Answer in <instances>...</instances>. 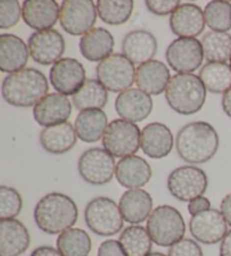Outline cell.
Segmentation results:
<instances>
[{
  "mask_svg": "<svg viewBox=\"0 0 231 256\" xmlns=\"http://www.w3.org/2000/svg\"><path fill=\"white\" fill-rule=\"evenodd\" d=\"M230 67H231V59H230Z\"/></svg>",
  "mask_w": 231,
  "mask_h": 256,
  "instance_id": "48",
  "label": "cell"
},
{
  "mask_svg": "<svg viewBox=\"0 0 231 256\" xmlns=\"http://www.w3.org/2000/svg\"><path fill=\"white\" fill-rule=\"evenodd\" d=\"M103 146L113 157L132 156L141 147L139 126L123 118L113 120L104 134Z\"/></svg>",
  "mask_w": 231,
  "mask_h": 256,
  "instance_id": "8",
  "label": "cell"
},
{
  "mask_svg": "<svg viewBox=\"0 0 231 256\" xmlns=\"http://www.w3.org/2000/svg\"><path fill=\"white\" fill-rule=\"evenodd\" d=\"M97 15L106 24L122 25L126 23L133 10L132 0H98L96 4Z\"/></svg>",
  "mask_w": 231,
  "mask_h": 256,
  "instance_id": "35",
  "label": "cell"
},
{
  "mask_svg": "<svg viewBox=\"0 0 231 256\" xmlns=\"http://www.w3.org/2000/svg\"><path fill=\"white\" fill-rule=\"evenodd\" d=\"M30 58L26 43L14 34L0 35V69L2 72L14 74L24 69Z\"/></svg>",
  "mask_w": 231,
  "mask_h": 256,
  "instance_id": "26",
  "label": "cell"
},
{
  "mask_svg": "<svg viewBox=\"0 0 231 256\" xmlns=\"http://www.w3.org/2000/svg\"><path fill=\"white\" fill-rule=\"evenodd\" d=\"M220 256H231V230L228 232L221 242Z\"/></svg>",
  "mask_w": 231,
  "mask_h": 256,
  "instance_id": "45",
  "label": "cell"
},
{
  "mask_svg": "<svg viewBox=\"0 0 231 256\" xmlns=\"http://www.w3.org/2000/svg\"><path fill=\"white\" fill-rule=\"evenodd\" d=\"M200 79L208 92L221 94L231 88V67L222 62H208L200 72Z\"/></svg>",
  "mask_w": 231,
  "mask_h": 256,
  "instance_id": "34",
  "label": "cell"
},
{
  "mask_svg": "<svg viewBox=\"0 0 231 256\" xmlns=\"http://www.w3.org/2000/svg\"><path fill=\"white\" fill-rule=\"evenodd\" d=\"M23 208L20 192L14 188L0 186V219H15Z\"/></svg>",
  "mask_w": 231,
  "mask_h": 256,
  "instance_id": "37",
  "label": "cell"
},
{
  "mask_svg": "<svg viewBox=\"0 0 231 256\" xmlns=\"http://www.w3.org/2000/svg\"><path fill=\"white\" fill-rule=\"evenodd\" d=\"M148 256H166V255L162 253H159V252H154V253H150Z\"/></svg>",
  "mask_w": 231,
  "mask_h": 256,
  "instance_id": "47",
  "label": "cell"
},
{
  "mask_svg": "<svg viewBox=\"0 0 231 256\" xmlns=\"http://www.w3.org/2000/svg\"><path fill=\"white\" fill-rule=\"evenodd\" d=\"M48 79L35 68H24L10 74L2 80V94L8 104L16 108L35 106L46 96Z\"/></svg>",
  "mask_w": 231,
  "mask_h": 256,
  "instance_id": "2",
  "label": "cell"
},
{
  "mask_svg": "<svg viewBox=\"0 0 231 256\" xmlns=\"http://www.w3.org/2000/svg\"><path fill=\"white\" fill-rule=\"evenodd\" d=\"M22 17L38 32L51 30L60 18V8L54 0H26L22 6Z\"/></svg>",
  "mask_w": 231,
  "mask_h": 256,
  "instance_id": "20",
  "label": "cell"
},
{
  "mask_svg": "<svg viewBox=\"0 0 231 256\" xmlns=\"http://www.w3.org/2000/svg\"><path fill=\"white\" fill-rule=\"evenodd\" d=\"M211 206V202L210 200L206 196H198L196 198H194L190 202H188V210L190 214L192 216H196L201 212H204V211H206Z\"/></svg>",
  "mask_w": 231,
  "mask_h": 256,
  "instance_id": "42",
  "label": "cell"
},
{
  "mask_svg": "<svg viewBox=\"0 0 231 256\" xmlns=\"http://www.w3.org/2000/svg\"><path fill=\"white\" fill-rule=\"evenodd\" d=\"M221 105H222V108H224V113L229 118H231V88L229 90H226L224 94V96H222Z\"/></svg>",
  "mask_w": 231,
  "mask_h": 256,
  "instance_id": "46",
  "label": "cell"
},
{
  "mask_svg": "<svg viewBox=\"0 0 231 256\" xmlns=\"http://www.w3.org/2000/svg\"><path fill=\"white\" fill-rule=\"evenodd\" d=\"M152 176L149 162L140 156H128L120 160L115 168V178L120 185L128 190L144 186Z\"/></svg>",
  "mask_w": 231,
  "mask_h": 256,
  "instance_id": "21",
  "label": "cell"
},
{
  "mask_svg": "<svg viewBox=\"0 0 231 256\" xmlns=\"http://www.w3.org/2000/svg\"><path fill=\"white\" fill-rule=\"evenodd\" d=\"M124 222L131 224H139L148 220L152 212V198L141 188L128 190L124 192L118 202Z\"/></svg>",
  "mask_w": 231,
  "mask_h": 256,
  "instance_id": "25",
  "label": "cell"
},
{
  "mask_svg": "<svg viewBox=\"0 0 231 256\" xmlns=\"http://www.w3.org/2000/svg\"><path fill=\"white\" fill-rule=\"evenodd\" d=\"M146 230L154 244L170 247L183 240L186 227L183 216L176 208L159 206L146 220Z\"/></svg>",
  "mask_w": 231,
  "mask_h": 256,
  "instance_id": "5",
  "label": "cell"
},
{
  "mask_svg": "<svg viewBox=\"0 0 231 256\" xmlns=\"http://www.w3.org/2000/svg\"><path fill=\"white\" fill-rule=\"evenodd\" d=\"M74 126L69 122L46 126L40 134V142L46 152L54 155L68 152L77 142Z\"/></svg>",
  "mask_w": 231,
  "mask_h": 256,
  "instance_id": "28",
  "label": "cell"
},
{
  "mask_svg": "<svg viewBox=\"0 0 231 256\" xmlns=\"http://www.w3.org/2000/svg\"><path fill=\"white\" fill-rule=\"evenodd\" d=\"M71 111L72 105L68 97L60 92H52L33 108V116L38 124L46 128L66 123Z\"/></svg>",
  "mask_w": 231,
  "mask_h": 256,
  "instance_id": "16",
  "label": "cell"
},
{
  "mask_svg": "<svg viewBox=\"0 0 231 256\" xmlns=\"http://www.w3.org/2000/svg\"><path fill=\"white\" fill-rule=\"evenodd\" d=\"M30 256H62L59 250L51 246H40L35 248Z\"/></svg>",
  "mask_w": 231,
  "mask_h": 256,
  "instance_id": "44",
  "label": "cell"
},
{
  "mask_svg": "<svg viewBox=\"0 0 231 256\" xmlns=\"http://www.w3.org/2000/svg\"><path fill=\"white\" fill-rule=\"evenodd\" d=\"M28 50L32 59L42 66L54 64L66 50V42L56 30H38L28 38Z\"/></svg>",
  "mask_w": 231,
  "mask_h": 256,
  "instance_id": "13",
  "label": "cell"
},
{
  "mask_svg": "<svg viewBox=\"0 0 231 256\" xmlns=\"http://www.w3.org/2000/svg\"><path fill=\"white\" fill-rule=\"evenodd\" d=\"M204 18L208 28L214 32L231 30V4L224 0H213L204 8Z\"/></svg>",
  "mask_w": 231,
  "mask_h": 256,
  "instance_id": "36",
  "label": "cell"
},
{
  "mask_svg": "<svg viewBox=\"0 0 231 256\" xmlns=\"http://www.w3.org/2000/svg\"><path fill=\"white\" fill-rule=\"evenodd\" d=\"M114 48V38L110 30L103 28L90 30L82 35L79 41V50L86 60L100 62L112 54Z\"/></svg>",
  "mask_w": 231,
  "mask_h": 256,
  "instance_id": "27",
  "label": "cell"
},
{
  "mask_svg": "<svg viewBox=\"0 0 231 256\" xmlns=\"http://www.w3.org/2000/svg\"><path fill=\"white\" fill-rule=\"evenodd\" d=\"M204 58L208 62H222L231 59V35L226 32H208L201 40Z\"/></svg>",
  "mask_w": 231,
  "mask_h": 256,
  "instance_id": "32",
  "label": "cell"
},
{
  "mask_svg": "<svg viewBox=\"0 0 231 256\" xmlns=\"http://www.w3.org/2000/svg\"><path fill=\"white\" fill-rule=\"evenodd\" d=\"M168 256H203L202 248L190 238H183L170 247Z\"/></svg>",
  "mask_w": 231,
  "mask_h": 256,
  "instance_id": "39",
  "label": "cell"
},
{
  "mask_svg": "<svg viewBox=\"0 0 231 256\" xmlns=\"http://www.w3.org/2000/svg\"><path fill=\"white\" fill-rule=\"evenodd\" d=\"M136 72L134 64L121 54H110L96 67L97 80L112 92L130 90L136 82Z\"/></svg>",
  "mask_w": 231,
  "mask_h": 256,
  "instance_id": "7",
  "label": "cell"
},
{
  "mask_svg": "<svg viewBox=\"0 0 231 256\" xmlns=\"http://www.w3.org/2000/svg\"><path fill=\"white\" fill-rule=\"evenodd\" d=\"M50 82L62 95H74L86 82V72L82 62L74 58H62L52 66Z\"/></svg>",
  "mask_w": 231,
  "mask_h": 256,
  "instance_id": "14",
  "label": "cell"
},
{
  "mask_svg": "<svg viewBox=\"0 0 231 256\" xmlns=\"http://www.w3.org/2000/svg\"><path fill=\"white\" fill-rule=\"evenodd\" d=\"M97 8L92 0H64L60 6L61 28L70 35H85L96 23Z\"/></svg>",
  "mask_w": 231,
  "mask_h": 256,
  "instance_id": "11",
  "label": "cell"
},
{
  "mask_svg": "<svg viewBox=\"0 0 231 256\" xmlns=\"http://www.w3.org/2000/svg\"><path fill=\"white\" fill-rule=\"evenodd\" d=\"M115 160L108 150L90 148L82 154L78 160V172L86 183L104 185L110 182L115 174Z\"/></svg>",
  "mask_w": 231,
  "mask_h": 256,
  "instance_id": "10",
  "label": "cell"
},
{
  "mask_svg": "<svg viewBox=\"0 0 231 256\" xmlns=\"http://www.w3.org/2000/svg\"><path fill=\"white\" fill-rule=\"evenodd\" d=\"M22 16V6L17 0L0 2V28L7 30L18 23Z\"/></svg>",
  "mask_w": 231,
  "mask_h": 256,
  "instance_id": "38",
  "label": "cell"
},
{
  "mask_svg": "<svg viewBox=\"0 0 231 256\" xmlns=\"http://www.w3.org/2000/svg\"><path fill=\"white\" fill-rule=\"evenodd\" d=\"M190 232L195 240L206 245H213L222 242L228 234V224L221 211L208 209L190 218Z\"/></svg>",
  "mask_w": 231,
  "mask_h": 256,
  "instance_id": "15",
  "label": "cell"
},
{
  "mask_svg": "<svg viewBox=\"0 0 231 256\" xmlns=\"http://www.w3.org/2000/svg\"><path fill=\"white\" fill-rule=\"evenodd\" d=\"M108 126V116L102 110H86L76 118L74 130L77 136L86 144L100 141Z\"/></svg>",
  "mask_w": 231,
  "mask_h": 256,
  "instance_id": "29",
  "label": "cell"
},
{
  "mask_svg": "<svg viewBox=\"0 0 231 256\" xmlns=\"http://www.w3.org/2000/svg\"><path fill=\"white\" fill-rule=\"evenodd\" d=\"M170 72L159 60H151L140 64L136 72V84L139 90L148 95H160L166 92L170 80Z\"/></svg>",
  "mask_w": 231,
  "mask_h": 256,
  "instance_id": "23",
  "label": "cell"
},
{
  "mask_svg": "<svg viewBox=\"0 0 231 256\" xmlns=\"http://www.w3.org/2000/svg\"><path fill=\"white\" fill-rule=\"evenodd\" d=\"M154 103L150 95L139 88H130L115 100V110L123 120L136 123L146 120L152 111Z\"/></svg>",
  "mask_w": 231,
  "mask_h": 256,
  "instance_id": "17",
  "label": "cell"
},
{
  "mask_svg": "<svg viewBox=\"0 0 231 256\" xmlns=\"http://www.w3.org/2000/svg\"><path fill=\"white\" fill-rule=\"evenodd\" d=\"M203 58L202 44L196 38H178L166 50L167 64L178 74H192L201 67Z\"/></svg>",
  "mask_w": 231,
  "mask_h": 256,
  "instance_id": "12",
  "label": "cell"
},
{
  "mask_svg": "<svg viewBox=\"0 0 231 256\" xmlns=\"http://www.w3.org/2000/svg\"><path fill=\"white\" fill-rule=\"evenodd\" d=\"M170 25L178 38H194L206 28L204 12L194 4H182L170 15Z\"/></svg>",
  "mask_w": 231,
  "mask_h": 256,
  "instance_id": "19",
  "label": "cell"
},
{
  "mask_svg": "<svg viewBox=\"0 0 231 256\" xmlns=\"http://www.w3.org/2000/svg\"><path fill=\"white\" fill-rule=\"evenodd\" d=\"M158 43L152 33L144 30H136L128 33L123 38V54L134 64L151 61L157 54Z\"/></svg>",
  "mask_w": 231,
  "mask_h": 256,
  "instance_id": "22",
  "label": "cell"
},
{
  "mask_svg": "<svg viewBox=\"0 0 231 256\" xmlns=\"http://www.w3.org/2000/svg\"><path fill=\"white\" fill-rule=\"evenodd\" d=\"M108 90L97 79H86L85 84L72 96V103L79 111L102 110L108 103Z\"/></svg>",
  "mask_w": 231,
  "mask_h": 256,
  "instance_id": "30",
  "label": "cell"
},
{
  "mask_svg": "<svg viewBox=\"0 0 231 256\" xmlns=\"http://www.w3.org/2000/svg\"><path fill=\"white\" fill-rule=\"evenodd\" d=\"M78 219V206L70 196L52 192L44 196L34 209V220L42 232L56 235L72 228Z\"/></svg>",
  "mask_w": 231,
  "mask_h": 256,
  "instance_id": "3",
  "label": "cell"
},
{
  "mask_svg": "<svg viewBox=\"0 0 231 256\" xmlns=\"http://www.w3.org/2000/svg\"><path fill=\"white\" fill-rule=\"evenodd\" d=\"M166 100L175 112L192 116L203 108L206 88L198 76L193 74H176L170 78L165 92Z\"/></svg>",
  "mask_w": 231,
  "mask_h": 256,
  "instance_id": "4",
  "label": "cell"
},
{
  "mask_svg": "<svg viewBox=\"0 0 231 256\" xmlns=\"http://www.w3.org/2000/svg\"><path fill=\"white\" fill-rule=\"evenodd\" d=\"M208 180L203 170L196 166H180L172 172L167 178L168 191L175 198L190 202L206 192Z\"/></svg>",
  "mask_w": 231,
  "mask_h": 256,
  "instance_id": "9",
  "label": "cell"
},
{
  "mask_svg": "<svg viewBox=\"0 0 231 256\" xmlns=\"http://www.w3.org/2000/svg\"><path fill=\"white\" fill-rule=\"evenodd\" d=\"M146 5L152 14L166 16L172 14L182 4L178 0H146Z\"/></svg>",
  "mask_w": 231,
  "mask_h": 256,
  "instance_id": "40",
  "label": "cell"
},
{
  "mask_svg": "<svg viewBox=\"0 0 231 256\" xmlns=\"http://www.w3.org/2000/svg\"><path fill=\"white\" fill-rule=\"evenodd\" d=\"M174 142L170 129L162 123H149L141 131L142 152L154 160H162L170 155Z\"/></svg>",
  "mask_w": 231,
  "mask_h": 256,
  "instance_id": "18",
  "label": "cell"
},
{
  "mask_svg": "<svg viewBox=\"0 0 231 256\" xmlns=\"http://www.w3.org/2000/svg\"><path fill=\"white\" fill-rule=\"evenodd\" d=\"M56 247L62 256H88L92 252V240L84 229L70 228L58 237Z\"/></svg>",
  "mask_w": 231,
  "mask_h": 256,
  "instance_id": "31",
  "label": "cell"
},
{
  "mask_svg": "<svg viewBox=\"0 0 231 256\" xmlns=\"http://www.w3.org/2000/svg\"><path fill=\"white\" fill-rule=\"evenodd\" d=\"M118 242L128 256H148L152 250V240L146 228L132 224L120 235Z\"/></svg>",
  "mask_w": 231,
  "mask_h": 256,
  "instance_id": "33",
  "label": "cell"
},
{
  "mask_svg": "<svg viewBox=\"0 0 231 256\" xmlns=\"http://www.w3.org/2000/svg\"><path fill=\"white\" fill-rule=\"evenodd\" d=\"M220 211L222 216H224L226 224L231 227V193L226 194V196L222 198L220 204Z\"/></svg>",
  "mask_w": 231,
  "mask_h": 256,
  "instance_id": "43",
  "label": "cell"
},
{
  "mask_svg": "<svg viewBox=\"0 0 231 256\" xmlns=\"http://www.w3.org/2000/svg\"><path fill=\"white\" fill-rule=\"evenodd\" d=\"M30 244V232L23 222L17 219L0 222V256H20Z\"/></svg>",
  "mask_w": 231,
  "mask_h": 256,
  "instance_id": "24",
  "label": "cell"
},
{
  "mask_svg": "<svg viewBox=\"0 0 231 256\" xmlns=\"http://www.w3.org/2000/svg\"><path fill=\"white\" fill-rule=\"evenodd\" d=\"M178 156L188 164H204L219 149V136L210 123L196 121L184 126L175 140Z\"/></svg>",
  "mask_w": 231,
  "mask_h": 256,
  "instance_id": "1",
  "label": "cell"
},
{
  "mask_svg": "<svg viewBox=\"0 0 231 256\" xmlns=\"http://www.w3.org/2000/svg\"><path fill=\"white\" fill-rule=\"evenodd\" d=\"M85 222L96 235L110 237L122 230L124 219L116 202L110 198L98 196L86 206Z\"/></svg>",
  "mask_w": 231,
  "mask_h": 256,
  "instance_id": "6",
  "label": "cell"
},
{
  "mask_svg": "<svg viewBox=\"0 0 231 256\" xmlns=\"http://www.w3.org/2000/svg\"><path fill=\"white\" fill-rule=\"evenodd\" d=\"M97 256H128V254L118 240H108L100 245Z\"/></svg>",
  "mask_w": 231,
  "mask_h": 256,
  "instance_id": "41",
  "label": "cell"
}]
</instances>
